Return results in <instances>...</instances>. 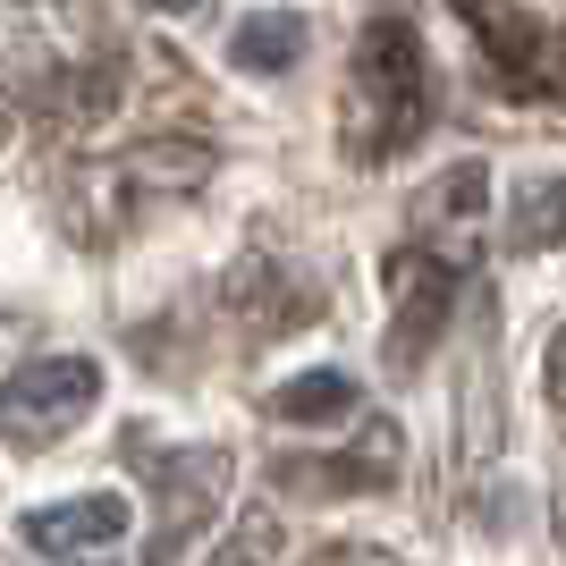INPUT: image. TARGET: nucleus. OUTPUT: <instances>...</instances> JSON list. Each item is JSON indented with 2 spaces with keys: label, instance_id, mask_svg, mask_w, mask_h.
Instances as JSON below:
<instances>
[{
  "label": "nucleus",
  "instance_id": "7",
  "mask_svg": "<svg viewBox=\"0 0 566 566\" xmlns=\"http://www.w3.org/2000/svg\"><path fill=\"white\" fill-rule=\"evenodd\" d=\"M136 457L153 465V491H161V549H178L195 524L212 516L220 499V473H229V449H187V457H153L136 440Z\"/></svg>",
  "mask_w": 566,
  "mask_h": 566
},
{
  "label": "nucleus",
  "instance_id": "11",
  "mask_svg": "<svg viewBox=\"0 0 566 566\" xmlns=\"http://www.w3.org/2000/svg\"><path fill=\"white\" fill-rule=\"evenodd\" d=\"M305 43H313V25L296 18V9H254V18L237 25V69L245 76H287L296 60H305Z\"/></svg>",
  "mask_w": 566,
  "mask_h": 566
},
{
  "label": "nucleus",
  "instance_id": "5",
  "mask_svg": "<svg viewBox=\"0 0 566 566\" xmlns=\"http://www.w3.org/2000/svg\"><path fill=\"white\" fill-rule=\"evenodd\" d=\"M406 465V440L389 415H373L364 423V440H355L347 457H287V465H271L287 482V491H305V499H364V491H389Z\"/></svg>",
  "mask_w": 566,
  "mask_h": 566
},
{
  "label": "nucleus",
  "instance_id": "16",
  "mask_svg": "<svg viewBox=\"0 0 566 566\" xmlns=\"http://www.w3.org/2000/svg\"><path fill=\"white\" fill-rule=\"evenodd\" d=\"M322 566H398V558H389V549H373V542H338Z\"/></svg>",
  "mask_w": 566,
  "mask_h": 566
},
{
  "label": "nucleus",
  "instance_id": "6",
  "mask_svg": "<svg viewBox=\"0 0 566 566\" xmlns=\"http://www.w3.org/2000/svg\"><path fill=\"white\" fill-rule=\"evenodd\" d=\"M482 203H491V169H482V161H457L449 178H431V187L406 203L415 245H431V254H449L457 271H473V220H482Z\"/></svg>",
  "mask_w": 566,
  "mask_h": 566
},
{
  "label": "nucleus",
  "instance_id": "10",
  "mask_svg": "<svg viewBox=\"0 0 566 566\" xmlns=\"http://www.w3.org/2000/svg\"><path fill=\"white\" fill-rule=\"evenodd\" d=\"M118 178L144 187V195H195L212 178V144L203 136H153V144H136V153L118 161Z\"/></svg>",
  "mask_w": 566,
  "mask_h": 566
},
{
  "label": "nucleus",
  "instance_id": "2",
  "mask_svg": "<svg viewBox=\"0 0 566 566\" xmlns=\"http://www.w3.org/2000/svg\"><path fill=\"white\" fill-rule=\"evenodd\" d=\"M457 18L507 102H566V25L533 18L516 0H457Z\"/></svg>",
  "mask_w": 566,
  "mask_h": 566
},
{
  "label": "nucleus",
  "instance_id": "19",
  "mask_svg": "<svg viewBox=\"0 0 566 566\" xmlns=\"http://www.w3.org/2000/svg\"><path fill=\"white\" fill-rule=\"evenodd\" d=\"M0 127H9V118H0Z\"/></svg>",
  "mask_w": 566,
  "mask_h": 566
},
{
  "label": "nucleus",
  "instance_id": "1",
  "mask_svg": "<svg viewBox=\"0 0 566 566\" xmlns=\"http://www.w3.org/2000/svg\"><path fill=\"white\" fill-rule=\"evenodd\" d=\"M431 127V60H423V34L406 18H373L355 34V60H347V102H338V144L347 161H398L406 144Z\"/></svg>",
  "mask_w": 566,
  "mask_h": 566
},
{
  "label": "nucleus",
  "instance_id": "14",
  "mask_svg": "<svg viewBox=\"0 0 566 566\" xmlns=\"http://www.w3.org/2000/svg\"><path fill=\"white\" fill-rule=\"evenodd\" d=\"M43 102L69 118V127L102 118V111L118 102V60H94V69H51V76H43Z\"/></svg>",
  "mask_w": 566,
  "mask_h": 566
},
{
  "label": "nucleus",
  "instance_id": "9",
  "mask_svg": "<svg viewBox=\"0 0 566 566\" xmlns=\"http://www.w3.org/2000/svg\"><path fill=\"white\" fill-rule=\"evenodd\" d=\"M229 313H237V322H254V331H296V322H313V313H322V296H313V287H296L287 271L237 262V271H229Z\"/></svg>",
  "mask_w": 566,
  "mask_h": 566
},
{
  "label": "nucleus",
  "instance_id": "12",
  "mask_svg": "<svg viewBox=\"0 0 566 566\" xmlns=\"http://www.w3.org/2000/svg\"><path fill=\"white\" fill-rule=\"evenodd\" d=\"M271 415L296 423V431H331V423L355 415V380L347 373H296L287 389H271Z\"/></svg>",
  "mask_w": 566,
  "mask_h": 566
},
{
  "label": "nucleus",
  "instance_id": "8",
  "mask_svg": "<svg viewBox=\"0 0 566 566\" xmlns=\"http://www.w3.org/2000/svg\"><path fill=\"white\" fill-rule=\"evenodd\" d=\"M18 533H25V549H43V558H69V549H111L118 533H127V499H118V491L60 499V507H34Z\"/></svg>",
  "mask_w": 566,
  "mask_h": 566
},
{
  "label": "nucleus",
  "instance_id": "3",
  "mask_svg": "<svg viewBox=\"0 0 566 566\" xmlns=\"http://www.w3.org/2000/svg\"><path fill=\"white\" fill-rule=\"evenodd\" d=\"M102 398V364L94 355H34L0 380V431L18 449H43V440H69Z\"/></svg>",
  "mask_w": 566,
  "mask_h": 566
},
{
  "label": "nucleus",
  "instance_id": "4",
  "mask_svg": "<svg viewBox=\"0 0 566 566\" xmlns=\"http://www.w3.org/2000/svg\"><path fill=\"white\" fill-rule=\"evenodd\" d=\"M457 271L449 254H431V245H398V254L380 262V287H389V373H423V355L440 347L457 313Z\"/></svg>",
  "mask_w": 566,
  "mask_h": 566
},
{
  "label": "nucleus",
  "instance_id": "13",
  "mask_svg": "<svg viewBox=\"0 0 566 566\" xmlns=\"http://www.w3.org/2000/svg\"><path fill=\"white\" fill-rule=\"evenodd\" d=\"M507 245L516 254H549L566 245V178H524L507 203Z\"/></svg>",
  "mask_w": 566,
  "mask_h": 566
},
{
  "label": "nucleus",
  "instance_id": "17",
  "mask_svg": "<svg viewBox=\"0 0 566 566\" xmlns=\"http://www.w3.org/2000/svg\"><path fill=\"white\" fill-rule=\"evenodd\" d=\"M549 406H566V322H558V338H549Z\"/></svg>",
  "mask_w": 566,
  "mask_h": 566
},
{
  "label": "nucleus",
  "instance_id": "15",
  "mask_svg": "<svg viewBox=\"0 0 566 566\" xmlns=\"http://www.w3.org/2000/svg\"><path fill=\"white\" fill-rule=\"evenodd\" d=\"M220 566H280V516H271V507H245L229 549H220Z\"/></svg>",
  "mask_w": 566,
  "mask_h": 566
},
{
  "label": "nucleus",
  "instance_id": "18",
  "mask_svg": "<svg viewBox=\"0 0 566 566\" xmlns=\"http://www.w3.org/2000/svg\"><path fill=\"white\" fill-rule=\"evenodd\" d=\"M136 9H161V18H187V9H203V0H136Z\"/></svg>",
  "mask_w": 566,
  "mask_h": 566
}]
</instances>
